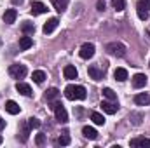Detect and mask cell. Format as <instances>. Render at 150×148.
Returning a JSON list of instances; mask_svg holds the SVG:
<instances>
[{
    "mask_svg": "<svg viewBox=\"0 0 150 148\" xmlns=\"http://www.w3.org/2000/svg\"><path fill=\"white\" fill-rule=\"evenodd\" d=\"M4 127H5V120H4V118H2V117H0V131H2V129H4Z\"/></svg>",
    "mask_w": 150,
    "mask_h": 148,
    "instance_id": "35",
    "label": "cell"
},
{
    "mask_svg": "<svg viewBox=\"0 0 150 148\" xmlns=\"http://www.w3.org/2000/svg\"><path fill=\"white\" fill-rule=\"evenodd\" d=\"M16 18H18V11H16V9H7V11L4 12V21H5L7 25H12V23L16 21Z\"/></svg>",
    "mask_w": 150,
    "mask_h": 148,
    "instance_id": "14",
    "label": "cell"
},
{
    "mask_svg": "<svg viewBox=\"0 0 150 148\" xmlns=\"http://www.w3.org/2000/svg\"><path fill=\"white\" fill-rule=\"evenodd\" d=\"M26 73H28V70L25 65H11L9 66V75L12 78H25Z\"/></svg>",
    "mask_w": 150,
    "mask_h": 148,
    "instance_id": "4",
    "label": "cell"
},
{
    "mask_svg": "<svg viewBox=\"0 0 150 148\" xmlns=\"http://www.w3.org/2000/svg\"><path fill=\"white\" fill-rule=\"evenodd\" d=\"M12 2H14V4H19V5L23 4V0H12Z\"/></svg>",
    "mask_w": 150,
    "mask_h": 148,
    "instance_id": "36",
    "label": "cell"
},
{
    "mask_svg": "<svg viewBox=\"0 0 150 148\" xmlns=\"http://www.w3.org/2000/svg\"><path fill=\"white\" fill-rule=\"evenodd\" d=\"M58 25H59L58 18H51V19L44 25V28H42V30H44V33H45V35H49V33H52V32L58 28Z\"/></svg>",
    "mask_w": 150,
    "mask_h": 148,
    "instance_id": "10",
    "label": "cell"
},
{
    "mask_svg": "<svg viewBox=\"0 0 150 148\" xmlns=\"http://www.w3.org/2000/svg\"><path fill=\"white\" fill-rule=\"evenodd\" d=\"M68 2L70 0H52V5H54V9L58 12H65L67 7H68Z\"/></svg>",
    "mask_w": 150,
    "mask_h": 148,
    "instance_id": "19",
    "label": "cell"
},
{
    "mask_svg": "<svg viewBox=\"0 0 150 148\" xmlns=\"http://www.w3.org/2000/svg\"><path fill=\"white\" fill-rule=\"evenodd\" d=\"M98 11H105V2L103 0H98Z\"/></svg>",
    "mask_w": 150,
    "mask_h": 148,
    "instance_id": "34",
    "label": "cell"
},
{
    "mask_svg": "<svg viewBox=\"0 0 150 148\" xmlns=\"http://www.w3.org/2000/svg\"><path fill=\"white\" fill-rule=\"evenodd\" d=\"M58 96H59V91H58L56 87H51V89L45 91V99H47V101H54Z\"/></svg>",
    "mask_w": 150,
    "mask_h": 148,
    "instance_id": "22",
    "label": "cell"
},
{
    "mask_svg": "<svg viewBox=\"0 0 150 148\" xmlns=\"http://www.w3.org/2000/svg\"><path fill=\"white\" fill-rule=\"evenodd\" d=\"M142 118H143V115H142V113H136V111H133V113L129 115V120H131L134 125H140V124H142Z\"/></svg>",
    "mask_w": 150,
    "mask_h": 148,
    "instance_id": "27",
    "label": "cell"
},
{
    "mask_svg": "<svg viewBox=\"0 0 150 148\" xmlns=\"http://www.w3.org/2000/svg\"><path fill=\"white\" fill-rule=\"evenodd\" d=\"M87 73H89V77L93 78V80H101L103 78V75H105V72L103 70H100L98 66H89V70H87Z\"/></svg>",
    "mask_w": 150,
    "mask_h": 148,
    "instance_id": "13",
    "label": "cell"
},
{
    "mask_svg": "<svg viewBox=\"0 0 150 148\" xmlns=\"http://www.w3.org/2000/svg\"><path fill=\"white\" fill-rule=\"evenodd\" d=\"M32 78H33V82L42 84V82L45 80V72H42V70H35V72L32 73Z\"/></svg>",
    "mask_w": 150,
    "mask_h": 148,
    "instance_id": "24",
    "label": "cell"
},
{
    "mask_svg": "<svg viewBox=\"0 0 150 148\" xmlns=\"http://www.w3.org/2000/svg\"><path fill=\"white\" fill-rule=\"evenodd\" d=\"M101 110L105 111V113H108V115H113V113H117L119 110V105H117V101H110V99H107V101H101Z\"/></svg>",
    "mask_w": 150,
    "mask_h": 148,
    "instance_id": "6",
    "label": "cell"
},
{
    "mask_svg": "<svg viewBox=\"0 0 150 148\" xmlns=\"http://www.w3.org/2000/svg\"><path fill=\"white\" fill-rule=\"evenodd\" d=\"M5 110L9 111L11 115H18V113L21 111V108H19V105H18L16 101H12V99H9V101L5 103Z\"/></svg>",
    "mask_w": 150,
    "mask_h": 148,
    "instance_id": "16",
    "label": "cell"
},
{
    "mask_svg": "<svg viewBox=\"0 0 150 148\" xmlns=\"http://www.w3.org/2000/svg\"><path fill=\"white\" fill-rule=\"evenodd\" d=\"M91 120H93L96 125H103V124H105V117H103L101 113H98V111H93V113H91Z\"/></svg>",
    "mask_w": 150,
    "mask_h": 148,
    "instance_id": "23",
    "label": "cell"
},
{
    "mask_svg": "<svg viewBox=\"0 0 150 148\" xmlns=\"http://www.w3.org/2000/svg\"><path fill=\"white\" fill-rule=\"evenodd\" d=\"M65 96H67V99L75 101V99H86L87 92H86V87H82V85H67Z\"/></svg>",
    "mask_w": 150,
    "mask_h": 148,
    "instance_id": "1",
    "label": "cell"
},
{
    "mask_svg": "<svg viewBox=\"0 0 150 148\" xmlns=\"http://www.w3.org/2000/svg\"><path fill=\"white\" fill-rule=\"evenodd\" d=\"M0 143H2V138H0Z\"/></svg>",
    "mask_w": 150,
    "mask_h": 148,
    "instance_id": "37",
    "label": "cell"
},
{
    "mask_svg": "<svg viewBox=\"0 0 150 148\" xmlns=\"http://www.w3.org/2000/svg\"><path fill=\"white\" fill-rule=\"evenodd\" d=\"M28 132H30V125L28 124H21V141L23 143L28 140Z\"/></svg>",
    "mask_w": 150,
    "mask_h": 148,
    "instance_id": "29",
    "label": "cell"
},
{
    "mask_svg": "<svg viewBox=\"0 0 150 148\" xmlns=\"http://www.w3.org/2000/svg\"><path fill=\"white\" fill-rule=\"evenodd\" d=\"M105 49L110 56H115V58H124L126 56V45L120 44V42H110V44H107Z\"/></svg>",
    "mask_w": 150,
    "mask_h": 148,
    "instance_id": "2",
    "label": "cell"
},
{
    "mask_svg": "<svg viewBox=\"0 0 150 148\" xmlns=\"http://www.w3.org/2000/svg\"><path fill=\"white\" fill-rule=\"evenodd\" d=\"M56 143H58V145H61V147H67V145H70V136H68V132L61 134V136L56 140Z\"/></svg>",
    "mask_w": 150,
    "mask_h": 148,
    "instance_id": "28",
    "label": "cell"
},
{
    "mask_svg": "<svg viewBox=\"0 0 150 148\" xmlns=\"http://www.w3.org/2000/svg\"><path fill=\"white\" fill-rule=\"evenodd\" d=\"M94 44H91V42H86V44H82L80 45V51H79V56L82 58V59H91L93 56H94Z\"/></svg>",
    "mask_w": 150,
    "mask_h": 148,
    "instance_id": "5",
    "label": "cell"
},
{
    "mask_svg": "<svg viewBox=\"0 0 150 148\" xmlns=\"http://www.w3.org/2000/svg\"><path fill=\"white\" fill-rule=\"evenodd\" d=\"M30 12H32L33 16L45 14V12H47V5H45V4H42V2H33V4H32V9H30Z\"/></svg>",
    "mask_w": 150,
    "mask_h": 148,
    "instance_id": "8",
    "label": "cell"
},
{
    "mask_svg": "<svg viewBox=\"0 0 150 148\" xmlns=\"http://www.w3.org/2000/svg\"><path fill=\"white\" fill-rule=\"evenodd\" d=\"M52 110H54V115H56V120L61 122V124H67L68 122V113L65 110V106L61 103H54L52 105Z\"/></svg>",
    "mask_w": 150,
    "mask_h": 148,
    "instance_id": "3",
    "label": "cell"
},
{
    "mask_svg": "<svg viewBox=\"0 0 150 148\" xmlns=\"http://www.w3.org/2000/svg\"><path fill=\"white\" fill-rule=\"evenodd\" d=\"M138 18H140V19H143V21H145V19H147V18H149V12H142V11H138Z\"/></svg>",
    "mask_w": 150,
    "mask_h": 148,
    "instance_id": "33",
    "label": "cell"
},
{
    "mask_svg": "<svg viewBox=\"0 0 150 148\" xmlns=\"http://www.w3.org/2000/svg\"><path fill=\"white\" fill-rule=\"evenodd\" d=\"M136 9H138V11H142V12H149V11H150V0H138Z\"/></svg>",
    "mask_w": 150,
    "mask_h": 148,
    "instance_id": "25",
    "label": "cell"
},
{
    "mask_svg": "<svg viewBox=\"0 0 150 148\" xmlns=\"http://www.w3.org/2000/svg\"><path fill=\"white\" fill-rule=\"evenodd\" d=\"M82 134H84L87 140H96V138H98V132H96V129H94V127H89V125L82 127Z\"/></svg>",
    "mask_w": 150,
    "mask_h": 148,
    "instance_id": "17",
    "label": "cell"
},
{
    "mask_svg": "<svg viewBox=\"0 0 150 148\" xmlns=\"http://www.w3.org/2000/svg\"><path fill=\"white\" fill-rule=\"evenodd\" d=\"M113 77H115V80L124 82V80L127 78V70H126V68H117V70L113 72Z\"/></svg>",
    "mask_w": 150,
    "mask_h": 148,
    "instance_id": "21",
    "label": "cell"
},
{
    "mask_svg": "<svg viewBox=\"0 0 150 148\" xmlns=\"http://www.w3.org/2000/svg\"><path fill=\"white\" fill-rule=\"evenodd\" d=\"M112 5L115 11H124L126 7V0H112Z\"/></svg>",
    "mask_w": 150,
    "mask_h": 148,
    "instance_id": "30",
    "label": "cell"
},
{
    "mask_svg": "<svg viewBox=\"0 0 150 148\" xmlns=\"http://www.w3.org/2000/svg\"><path fill=\"white\" fill-rule=\"evenodd\" d=\"M21 32L23 33H35V25L32 23V21H23L21 23Z\"/></svg>",
    "mask_w": 150,
    "mask_h": 148,
    "instance_id": "20",
    "label": "cell"
},
{
    "mask_svg": "<svg viewBox=\"0 0 150 148\" xmlns=\"http://www.w3.org/2000/svg\"><path fill=\"white\" fill-rule=\"evenodd\" d=\"M63 75H65V78L67 80H74V78H77V68L75 66H72V65H67L65 68H63Z\"/></svg>",
    "mask_w": 150,
    "mask_h": 148,
    "instance_id": "15",
    "label": "cell"
},
{
    "mask_svg": "<svg viewBox=\"0 0 150 148\" xmlns=\"http://www.w3.org/2000/svg\"><path fill=\"white\" fill-rule=\"evenodd\" d=\"M129 145L134 148H150V138H133Z\"/></svg>",
    "mask_w": 150,
    "mask_h": 148,
    "instance_id": "7",
    "label": "cell"
},
{
    "mask_svg": "<svg viewBox=\"0 0 150 148\" xmlns=\"http://www.w3.org/2000/svg\"><path fill=\"white\" fill-rule=\"evenodd\" d=\"M40 120L38 118H35V117H32V118H28V125H30V129H38L40 127Z\"/></svg>",
    "mask_w": 150,
    "mask_h": 148,
    "instance_id": "31",
    "label": "cell"
},
{
    "mask_svg": "<svg viewBox=\"0 0 150 148\" xmlns=\"http://www.w3.org/2000/svg\"><path fill=\"white\" fill-rule=\"evenodd\" d=\"M101 92H103V96H105L107 99H110V101H117V94L113 92L110 87H105V89H103Z\"/></svg>",
    "mask_w": 150,
    "mask_h": 148,
    "instance_id": "26",
    "label": "cell"
},
{
    "mask_svg": "<svg viewBox=\"0 0 150 148\" xmlns=\"http://www.w3.org/2000/svg\"><path fill=\"white\" fill-rule=\"evenodd\" d=\"M145 85H147V75L136 73L133 77V87H134V89H142V87H145Z\"/></svg>",
    "mask_w": 150,
    "mask_h": 148,
    "instance_id": "9",
    "label": "cell"
},
{
    "mask_svg": "<svg viewBox=\"0 0 150 148\" xmlns=\"http://www.w3.org/2000/svg\"><path fill=\"white\" fill-rule=\"evenodd\" d=\"M35 143H37L38 147H42V145L45 143V134H37V138H35Z\"/></svg>",
    "mask_w": 150,
    "mask_h": 148,
    "instance_id": "32",
    "label": "cell"
},
{
    "mask_svg": "<svg viewBox=\"0 0 150 148\" xmlns=\"http://www.w3.org/2000/svg\"><path fill=\"white\" fill-rule=\"evenodd\" d=\"M134 103L140 105V106H147V105H150V96L147 92H138L134 96Z\"/></svg>",
    "mask_w": 150,
    "mask_h": 148,
    "instance_id": "12",
    "label": "cell"
},
{
    "mask_svg": "<svg viewBox=\"0 0 150 148\" xmlns=\"http://www.w3.org/2000/svg\"><path fill=\"white\" fill-rule=\"evenodd\" d=\"M16 91L19 92V94H23V96H26V98H30L33 92H32V87L28 85V84H25V82H18L16 84Z\"/></svg>",
    "mask_w": 150,
    "mask_h": 148,
    "instance_id": "11",
    "label": "cell"
},
{
    "mask_svg": "<svg viewBox=\"0 0 150 148\" xmlns=\"http://www.w3.org/2000/svg\"><path fill=\"white\" fill-rule=\"evenodd\" d=\"M32 45H33V40H32V37H26V35H25V37L19 38V49H21V51H28Z\"/></svg>",
    "mask_w": 150,
    "mask_h": 148,
    "instance_id": "18",
    "label": "cell"
}]
</instances>
